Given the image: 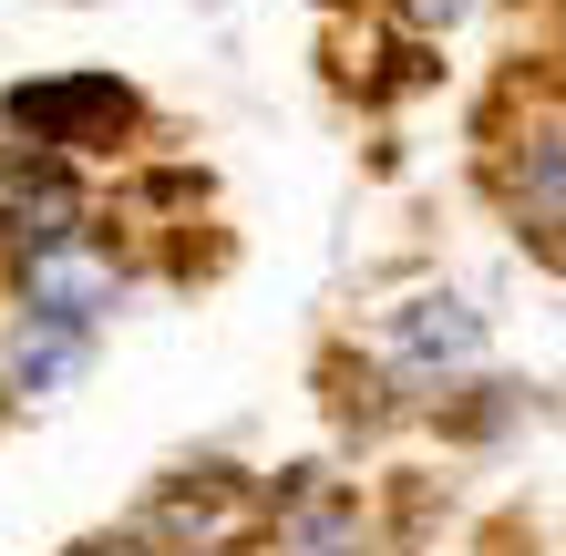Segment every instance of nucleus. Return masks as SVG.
<instances>
[{"mask_svg":"<svg viewBox=\"0 0 566 556\" xmlns=\"http://www.w3.org/2000/svg\"><path fill=\"white\" fill-rule=\"evenodd\" d=\"M258 526H269V484L238 464H176L135 515V536L155 556H248Z\"/></svg>","mask_w":566,"mask_h":556,"instance_id":"1","label":"nucleus"},{"mask_svg":"<svg viewBox=\"0 0 566 556\" xmlns=\"http://www.w3.org/2000/svg\"><path fill=\"white\" fill-rule=\"evenodd\" d=\"M93 371V331H62V319H21L11 350H0V402H52Z\"/></svg>","mask_w":566,"mask_h":556,"instance_id":"6","label":"nucleus"},{"mask_svg":"<svg viewBox=\"0 0 566 556\" xmlns=\"http://www.w3.org/2000/svg\"><path fill=\"white\" fill-rule=\"evenodd\" d=\"M463 11H474V0H402V31H412V42H443Z\"/></svg>","mask_w":566,"mask_h":556,"instance_id":"8","label":"nucleus"},{"mask_svg":"<svg viewBox=\"0 0 566 556\" xmlns=\"http://www.w3.org/2000/svg\"><path fill=\"white\" fill-rule=\"evenodd\" d=\"M62 556H155L135 526H124V536H83V546H62Z\"/></svg>","mask_w":566,"mask_h":556,"instance_id":"9","label":"nucleus"},{"mask_svg":"<svg viewBox=\"0 0 566 556\" xmlns=\"http://www.w3.org/2000/svg\"><path fill=\"white\" fill-rule=\"evenodd\" d=\"M248 556H391V526L350 495V484H319L310 474L298 495L269 505V526H258Z\"/></svg>","mask_w":566,"mask_h":556,"instance_id":"5","label":"nucleus"},{"mask_svg":"<svg viewBox=\"0 0 566 556\" xmlns=\"http://www.w3.org/2000/svg\"><path fill=\"white\" fill-rule=\"evenodd\" d=\"M556 176H566V155H556V114H536V135H525V155H515V227L536 238V258H556V217H566V196H556Z\"/></svg>","mask_w":566,"mask_h":556,"instance_id":"7","label":"nucleus"},{"mask_svg":"<svg viewBox=\"0 0 566 556\" xmlns=\"http://www.w3.org/2000/svg\"><path fill=\"white\" fill-rule=\"evenodd\" d=\"M371 361L402 402H432V391H453L484 361V310L453 300V289H412V300H391L371 319Z\"/></svg>","mask_w":566,"mask_h":556,"instance_id":"2","label":"nucleus"},{"mask_svg":"<svg viewBox=\"0 0 566 556\" xmlns=\"http://www.w3.org/2000/svg\"><path fill=\"white\" fill-rule=\"evenodd\" d=\"M11 135L21 145H42V155H93V145H124L135 135V83H114V73H62V83H21L11 104Z\"/></svg>","mask_w":566,"mask_h":556,"instance_id":"3","label":"nucleus"},{"mask_svg":"<svg viewBox=\"0 0 566 556\" xmlns=\"http://www.w3.org/2000/svg\"><path fill=\"white\" fill-rule=\"evenodd\" d=\"M11 289H21V319L104 331V319H114V300H124V269H114L104 248H93V227H83V238H62V248H21Z\"/></svg>","mask_w":566,"mask_h":556,"instance_id":"4","label":"nucleus"}]
</instances>
